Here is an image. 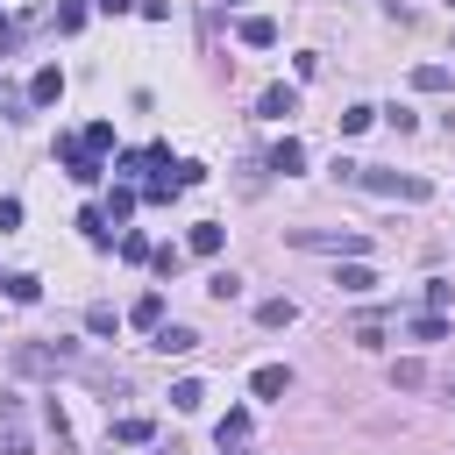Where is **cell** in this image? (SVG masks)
<instances>
[{
  "label": "cell",
  "instance_id": "obj_26",
  "mask_svg": "<svg viewBox=\"0 0 455 455\" xmlns=\"http://www.w3.org/2000/svg\"><path fill=\"white\" fill-rule=\"evenodd\" d=\"M85 334H121V313H114V306H92V313H85Z\"/></svg>",
  "mask_w": 455,
  "mask_h": 455
},
{
  "label": "cell",
  "instance_id": "obj_29",
  "mask_svg": "<svg viewBox=\"0 0 455 455\" xmlns=\"http://www.w3.org/2000/svg\"><path fill=\"white\" fill-rule=\"evenodd\" d=\"M7 299H21V306H36V299H43V284H36L28 270H21V277H7Z\"/></svg>",
  "mask_w": 455,
  "mask_h": 455
},
{
  "label": "cell",
  "instance_id": "obj_6",
  "mask_svg": "<svg viewBox=\"0 0 455 455\" xmlns=\"http://www.w3.org/2000/svg\"><path fill=\"white\" fill-rule=\"evenodd\" d=\"M57 100H64V71H57V64H43V71L28 78V107H57Z\"/></svg>",
  "mask_w": 455,
  "mask_h": 455
},
{
  "label": "cell",
  "instance_id": "obj_28",
  "mask_svg": "<svg viewBox=\"0 0 455 455\" xmlns=\"http://www.w3.org/2000/svg\"><path fill=\"white\" fill-rule=\"evenodd\" d=\"M142 171H149V149H128V156H121V164H114V178H128V185H135V178H142Z\"/></svg>",
  "mask_w": 455,
  "mask_h": 455
},
{
  "label": "cell",
  "instance_id": "obj_21",
  "mask_svg": "<svg viewBox=\"0 0 455 455\" xmlns=\"http://www.w3.org/2000/svg\"><path fill=\"white\" fill-rule=\"evenodd\" d=\"M213 441H220V448H242V441H249V412H228V419L213 427Z\"/></svg>",
  "mask_w": 455,
  "mask_h": 455
},
{
  "label": "cell",
  "instance_id": "obj_40",
  "mask_svg": "<svg viewBox=\"0 0 455 455\" xmlns=\"http://www.w3.org/2000/svg\"><path fill=\"white\" fill-rule=\"evenodd\" d=\"M0 284H7V277H0Z\"/></svg>",
  "mask_w": 455,
  "mask_h": 455
},
{
  "label": "cell",
  "instance_id": "obj_16",
  "mask_svg": "<svg viewBox=\"0 0 455 455\" xmlns=\"http://www.w3.org/2000/svg\"><path fill=\"white\" fill-rule=\"evenodd\" d=\"M135 199H142V192H135V185L121 178V185L107 192V220H128V213H135Z\"/></svg>",
  "mask_w": 455,
  "mask_h": 455
},
{
  "label": "cell",
  "instance_id": "obj_36",
  "mask_svg": "<svg viewBox=\"0 0 455 455\" xmlns=\"http://www.w3.org/2000/svg\"><path fill=\"white\" fill-rule=\"evenodd\" d=\"M92 7H100V14H128L135 0H92Z\"/></svg>",
  "mask_w": 455,
  "mask_h": 455
},
{
  "label": "cell",
  "instance_id": "obj_27",
  "mask_svg": "<svg viewBox=\"0 0 455 455\" xmlns=\"http://www.w3.org/2000/svg\"><path fill=\"white\" fill-rule=\"evenodd\" d=\"M78 28H85V7L64 0V7H57V36H78Z\"/></svg>",
  "mask_w": 455,
  "mask_h": 455
},
{
  "label": "cell",
  "instance_id": "obj_4",
  "mask_svg": "<svg viewBox=\"0 0 455 455\" xmlns=\"http://www.w3.org/2000/svg\"><path fill=\"white\" fill-rule=\"evenodd\" d=\"M57 164H64L78 185H100V178H107V164H100V149H85V135H57Z\"/></svg>",
  "mask_w": 455,
  "mask_h": 455
},
{
  "label": "cell",
  "instance_id": "obj_13",
  "mask_svg": "<svg viewBox=\"0 0 455 455\" xmlns=\"http://www.w3.org/2000/svg\"><path fill=\"white\" fill-rule=\"evenodd\" d=\"M128 320H135V327H164V291H142V299L128 306Z\"/></svg>",
  "mask_w": 455,
  "mask_h": 455
},
{
  "label": "cell",
  "instance_id": "obj_39",
  "mask_svg": "<svg viewBox=\"0 0 455 455\" xmlns=\"http://www.w3.org/2000/svg\"><path fill=\"white\" fill-rule=\"evenodd\" d=\"M220 455H235V448H220Z\"/></svg>",
  "mask_w": 455,
  "mask_h": 455
},
{
  "label": "cell",
  "instance_id": "obj_14",
  "mask_svg": "<svg viewBox=\"0 0 455 455\" xmlns=\"http://www.w3.org/2000/svg\"><path fill=\"white\" fill-rule=\"evenodd\" d=\"M291 320H299L291 299H263V306H256V327H291Z\"/></svg>",
  "mask_w": 455,
  "mask_h": 455
},
{
  "label": "cell",
  "instance_id": "obj_10",
  "mask_svg": "<svg viewBox=\"0 0 455 455\" xmlns=\"http://www.w3.org/2000/svg\"><path fill=\"white\" fill-rule=\"evenodd\" d=\"M220 242H228V235H220V220H192V235H185V249H192V256H220Z\"/></svg>",
  "mask_w": 455,
  "mask_h": 455
},
{
  "label": "cell",
  "instance_id": "obj_7",
  "mask_svg": "<svg viewBox=\"0 0 455 455\" xmlns=\"http://www.w3.org/2000/svg\"><path fill=\"white\" fill-rule=\"evenodd\" d=\"M149 348H156V355H192V348H199V334H192L185 320H171V327H156V341H149Z\"/></svg>",
  "mask_w": 455,
  "mask_h": 455
},
{
  "label": "cell",
  "instance_id": "obj_23",
  "mask_svg": "<svg viewBox=\"0 0 455 455\" xmlns=\"http://www.w3.org/2000/svg\"><path fill=\"white\" fill-rule=\"evenodd\" d=\"M334 284H341V291H370V284H377V270H370V263H341V277H334Z\"/></svg>",
  "mask_w": 455,
  "mask_h": 455
},
{
  "label": "cell",
  "instance_id": "obj_15",
  "mask_svg": "<svg viewBox=\"0 0 455 455\" xmlns=\"http://www.w3.org/2000/svg\"><path fill=\"white\" fill-rule=\"evenodd\" d=\"M171 405H178V412H199V405H206V384H199V377H178V384H171Z\"/></svg>",
  "mask_w": 455,
  "mask_h": 455
},
{
  "label": "cell",
  "instance_id": "obj_22",
  "mask_svg": "<svg viewBox=\"0 0 455 455\" xmlns=\"http://www.w3.org/2000/svg\"><path fill=\"white\" fill-rule=\"evenodd\" d=\"M412 85L419 92H448V64H412Z\"/></svg>",
  "mask_w": 455,
  "mask_h": 455
},
{
  "label": "cell",
  "instance_id": "obj_18",
  "mask_svg": "<svg viewBox=\"0 0 455 455\" xmlns=\"http://www.w3.org/2000/svg\"><path fill=\"white\" fill-rule=\"evenodd\" d=\"M405 334H412V341H448V313H419Z\"/></svg>",
  "mask_w": 455,
  "mask_h": 455
},
{
  "label": "cell",
  "instance_id": "obj_30",
  "mask_svg": "<svg viewBox=\"0 0 455 455\" xmlns=\"http://www.w3.org/2000/svg\"><path fill=\"white\" fill-rule=\"evenodd\" d=\"M370 121H377V107H348V114H341V135H363Z\"/></svg>",
  "mask_w": 455,
  "mask_h": 455
},
{
  "label": "cell",
  "instance_id": "obj_2",
  "mask_svg": "<svg viewBox=\"0 0 455 455\" xmlns=\"http://www.w3.org/2000/svg\"><path fill=\"white\" fill-rule=\"evenodd\" d=\"M291 249H313V256H363L370 235H363V228H291Z\"/></svg>",
  "mask_w": 455,
  "mask_h": 455
},
{
  "label": "cell",
  "instance_id": "obj_19",
  "mask_svg": "<svg viewBox=\"0 0 455 455\" xmlns=\"http://www.w3.org/2000/svg\"><path fill=\"white\" fill-rule=\"evenodd\" d=\"M348 341H355V348H384V320H377V313H363V320L348 327Z\"/></svg>",
  "mask_w": 455,
  "mask_h": 455
},
{
  "label": "cell",
  "instance_id": "obj_25",
  "mask_svg": "<svg viewBox=\"0 0 455 455\" xmlns=\"http://www.w3.org/2000/svg\"><path fill=\"white\" fill-rule=\"evenodd\" d=\"M455 306V284L448 277H427V313H448Z\"/></svg>",
  "mask_w": 455,
  "mask_h": 455
},
{
  "label": "cell",
  "instance_id": "obj_32",
  "mask_svg": "<svg viewBox=\"0 0 455 455\" xmlns=\"http://www.w3.org/2000/svg\"><path fill=\"white\" fill-rule=\"evenodd\" d=\"M149 263H156V270H164V277H178V263H185V249H178V242H164V249H156V256H149Z\"/></svg>",
  "mask_w": 455,
  "mask_h": 455
},
{
  "label": "cell",
  "instance_id": "obj_9",
  "mask_svg": "<svg viewBox=\"0 0 455 455\" xmlns=\"http://www.w3.org/2000/svg\"><path fill=\"white\" fill-rule=\"evenodd\" d=\"M249 391H256V398H284V391H291V370H284V363H263V370L249 377Z\"/></svg>",
  "mask_w": 455,
  "mask_h": 455
},
{
  "label": "cell",
  "instance_id": "obj_37",
  "mask_svg": "<svg viewBox=\"0 0 455 455\" xmlns=\"http://www.w3.org/2000/svg\"><path fill=\"white\" fill-rule=\"evenodd\" d=\"M0 50H14V21L7 14H0Z\"/></svg>",
  "mask_w": 455,
  "mask_h": 455
},
{
  "label": "cell",
  "instance_id": "obj_12",
  "mask_svg": "<svg viewBox=\"0 0 455 455\" xmlns=\"http://www.w3.org/2000/svg\"><path fill=\"white\" fill-rule=\"evenodd\" d=\"M270 171H284V178H291V171H306V142H291V135H284V142L270 149Z\"/></svg>",
  "mask_w": 455,
  "mask_h": 455
},
{
  "label": "cell",
  "instance_id": "obj_24",
  "mask_svg": "<svg viewBox=\"0 0 455 455\" xmlns=\"http://www.w3.org/2000/svg\"><path fill=\"white\" fill-rule=\"evenodd\" d=\"M391 384H398V391H419V384H427V363H412V355L391 363Z\"/></svg>",
  "mask_w": 455,
  "mask_h": 455
},
{
  "label": "cell",
  "instance_id": "obj_34",
  "mask_svg": "<svg viewBox=\"0 0 455 455\" xmlns=\"http://www.w3.org/2000/svg\"><path fill=\"white\" fill-rule=\"evenodd\" d=\"M85 149H114V121H92L85 128Z\"/></svg>",
  "mask_w": 455,
  "mask_h": 455
},
{
  "label": "cell",
  "instance_id": "obj_5",
  "mask_svg": "<svg viewBox=\"0 0 455 455\" xmlns=\"http://www.w3.org/2000/svg\"><path fill=\"white\" fill-rule=\"evenodd\" d=\"M0 455H36V441H28V412H21V398H0Z\"/></svg>",
  "mask_w": 455,
  "mask_h": 455
},
{
  "label": "cell",
  "instance_id": "obj_38",
  "mask_svg": "<svg viewBox=\"0 0 455 455\" xmlns=\"http://www.w3.org/2000/svg\"><path fill=\"white\" fill-rule=\"evenodd\" d=\"M448 405H455V377H448Z\"/></svg>",
  "mask_w": 455,
  "mask_h": 455
},
{
  "label": "cell",
  "instance_id": "obj_3",
  "mask_svg": "<svg viewBox=\"0 0 455 455\" xmlns=\"http://www.w3.org/2000/svg\"><path fill=\"white\" fill-rule=\"evenodd\" d=\"M71 355H78L71 341H21V348H14L7 363H14V377H57V370H64Z\"/></svg>",
  "mask_w": 455,
  "mask_h": 455
},
{
  "label": "cell",
  "instance_id": "obj_33",
  "mask_svg": "<svg viewBox=\"0 0 455 455\" xmlns=\"http://www.w3.org/2000/svg\"><path fill=\"white\" fill-rule=\"evenodd\" d=\"M21 107H28V92H14V85L0 78V114H7V121H21Z\"/></svg>",
  "mask_w": 455,
  "mask_h": 455
},
{
  "label": "cell",
  "instance_id": "obj_20",
  "mask_svg": "<svg viewBox=\"0 0 455 455\" xmlns=\"http://www.w3.org/2000/svg\"><path fill=\"white\" fill-rule=\"evenodd\" d=\"M149 434H156V427H149L142 412H128V419H114V441H128V448H142Z\"/></svg>",
  "mask_w": 455,
  "mask_h": 455
},
{
  "label": "cell",
  "instance_id": "obj_1",
  "mask_svg": "<svg viewBox=\"0 0 455 455\" xmlns=\"http://www.w3.org/2000/svg\"><path fill=\"white\" fill-rule=\"evenodd\" d=\"M348 185H370V192H384V199H427V192H434V178H419V171H384V164H355Z\"/></svg>",
  "mask_w": 455,
  "mask_h": 455
},
{
  "label": "cell",
  "instance_id": "obj_11",
  "mask_svg": "<svg viewBox=\"0 0 455 455\" xmlns=\"http://www.w3.org/2000/svg\"><path fill=\"white\" fill-rule=\"evenodd\" d=\"M256 107H263L270 121H284V114H299V92H291V85H270V92H263Z\"/></svg>",
  "mask_w": 455,
  "mask_h": 455
},
{
  "label": "cell",
  "instance_id": "obj_8",
  "mask_svg": "<svg viewBox=\"0 0 455 455\" xmlns=\"http://www.w3.org/2000/svg\"><path fill=\"white\" fill-rule=\"evenodd\" d=\"M235 36H242L249 50H270V43H277V21H270V14H242V21H235Z\"/></svg>",
  "mask_w": 455,
  "mask_h": 455
},
{
  "label": "cell",
  "instance_id": "obj_17",
  "mask_svg": "<svg viewBox=\"0 0 455 455\" xmlns=\"http://www.w3.org/2000/svg\"><path fill=\"white\" fill-rule=\"evenodd\" d=\"M206 299L235 306V299H242V277H235V270H213V277H206Z\"/></svg>",
  "mask_w": 455,
  "mask_h": 455
},
{
  "label": "cell",
  "instance_id": "obj_35",
  "mask_svg": "<svg viewBox=\"0 0 455 455\" xmlns=\"http://www.w3.org/2000/svg\"><path fill=\"white\" fill-rule=\"evenodd\" d=\"M7 228H21V199H0V235Z\"/></svg>",
  "mask_w": 455,
  "mask_h": 455
},
{
  "label": "cell",
  "instance_id": "obj_31",
  "mask_svg": "<svg viewBox=\"0 0 455 455\" xmlns=\"http://www.w3.org/2000/svg\"><path fill=\"white\" fill-rule=\"evenodd\" d=\"M121 256H128V263H149L156 249H149V235H121Z\"/></svg>",
  "mask_w": 455,
  "mask_h": 455
}]
</instances>
